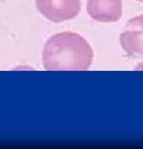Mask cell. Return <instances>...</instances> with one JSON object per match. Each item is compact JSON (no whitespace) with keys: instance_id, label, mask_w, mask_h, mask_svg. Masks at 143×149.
<instances>
[{"instance_id":"4","label":"cell","mask_w":143,"mask_h":149,"mask_svg":"<svg viewBox=\"0 0 143 149\" xmlns=\"http://www.w3.org/2000/svg\"><path fill=\"white\" fill-rule=\"evenodd\" d=\"M87 10L96 22H117L122 18V0H88Z\"/></svg>"},{"instance_id":"3","label":"cell","mask_w":143,"mask_h":149,"mask_svg":"<svg viewBox=\"0 0 143 149\" xmlns=\"http://www.w3.org/2000/svg\"><path fill=\"white\" fill-rule=\"evenodd\" d=\"M121 46L130 57L143 56V15L128 22L127 26L120 36Z\"/></svg>"},{"instance_id":"5","label":"cell","mask_w":143,"mask_h":149,"mask_svg":"<svg viewBox=\"0 0 143 149\" xmlns=\"http://www.w3.org/2000/svg\"><path fill=\"white\" fill-rule=\"evenodd\" d=\"M137 1H140V2H143V0H137Z\"/></svg>"},{"instance_id":"2","label":"cell","mask_w":143,"mask_h":149,"mask_svg":"<svg viewBox=\"0 0 143 149\" xmlns=\"http://www.w3.org/2000/svg\"><path fill=\"white\" fill-rule=\"evenodd\" d=\"M38 12L54 22L74 19L81 10L80 0H35Z\"/></svg>"},{"instance_id":"1","label":"cell","mask_w":143,"mask_h":149,"mask_svg":"<svg viewBox=\"0 0 143 149\" xmlns=\"http://www.w3.org/2000/svg\"><path fill=\"white\" fill-rule=\"evenodd\" d=\"M94 52L87 40L74 32H60L48 39L43 49L42 61L46 70H87Z\"/></svg>"}]
</instances>
